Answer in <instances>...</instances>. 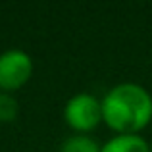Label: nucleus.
I'll list each match as a JSON object with an SVG mask.
<instances>
[{"label": "nucleus", "mask_w": 152, "mask_h": 152, "mask_svg": "<svg viewBox=\"0 0 152 152\" xmlns=\"http://www.w3.org/2000/svg\"><path fill=\"white\" fill-rule=\"evenodd\" d=\"M102 123L115 135H141L152 121V94L135 81L110 87L100 98Z\"/></svg>", "instance_id": "f257e3e1"}, {"label": "nucleus", "mask_w": 152, "mask_h": 152, "mask_svg": "<svg viewBox=\"0 0 152 152\" xmlns=\"http://www.w3.org/2000/svg\"><path fill=\"white\" fill-rule=\"evenodd\" d=\"M64 121L73 133L89 135L102 123V104L93 93H77L64 106Z\"/></svg>", "instance_id": "f03ea898"}, {"label": "nucleus", "mask_w": 152, "mask_h": 152, "mask_svg": "<svg viewBox=\"0 0 152 152\" xmlns=\"http://www.w3.org/2000/svg\"><path fill=\"white\" fill-rule=\"evenodd\" d=\"M33 75V60L25 50L10 48L0 54V91L12 93L25 85Z\"/></svg>", "instance_id": "7ed1b4c3"}, {"label": "nucleus", "mask_w": 152, "mask_h": 152, "mask_svg": "<svg viewBox=\"0 0 152 152\" xmlns=\"http://www.w3.org/2000/svg\"><path fill=\"white\" fill-rule=\"evenodd\" d=\"M100 152H150V142L142 135H114L100 146Z\"/></svg>", "instance_id": "20e7f679"}, {"label": "nucleus", "mask_w": 152, "mask_h": 152, "mask_svg": "<svg viewBox=\"0 0 152 152\" xmlns=\"http://www.w3.org/2000/svg\"><path fill=\"white\" fill-rule=\"evenodd\" d=\"M100 146L91 135H69L62 141L58 152H100Z\"/></svg>", "instance_id": "39448f33"}, {"label": "nucleus", "mask_w": 152, "mask_h": 152, "mask_svg": "<svg viewBox=\"0 0 152 152\" xmlns=\"http://www.w3.org/2000/svg\"><path fill=\"white\" fill-rule=\"evenodd\" d=\"M19 112V104L12 96L10 93H2L0 91V121L2 123H10L18 118Z\"/></svg>", "instance_id": "423d86ee"}, {"label": "nucleus", "mask_w": 152, "mask_h": 152, "mask_svg": "<svg viewBox=\"0 0 152 152\" xmlns=\"http://www.w3.org/2000/svg\"><path fill=\"white\" fill-rule=\"evenodd\" d=\"M148 142H150V152H152V139H150V141H148Z\"/></svg>", "instance_id": "0eeeda50"}]
</instances>
